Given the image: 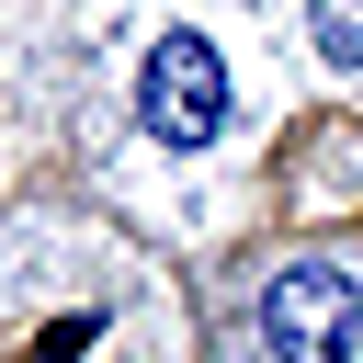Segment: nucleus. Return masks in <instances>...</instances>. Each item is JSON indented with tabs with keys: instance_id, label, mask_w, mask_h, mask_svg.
<instances>
[{
	"instance_id": "7ed1b4c3",
	"label": "nucleus",
	"mask_w": 363,
	"mask_h": 363,
	"mask_svg": "<svg viewBox=\"0 0 363 363\" xmlns=\"http://www.w3.org/2000/svg\"><path fill=\"white\" fill-rule=\"evenodd\" d=\"M318 45L340 68H363V0H318Z\"/></svg>"
},
{
	"instance_id": "f257e3e1",
	"label": "nucleus",
	"mask_w": 363,
	"mask_h": 363,
	"mask_svg": "<svg viewBox=\"0 0 363 363\" xmlns=\"http://www.w3.org/2000/svg\"><path fill=\"white\" fill-rule=\"evenodd\" d=\"M136 125H147L159 147H216V125H227V57H216V34H159V45H147V68H136Z\"/></svg>"
},
{
	"instance_id": "f03ea898",
	"label": "nucleus",
	"mask_w": 363,
	"mask_h": 363,
	"mask_svg": "<svg viewBox=\"0 0 363 363\" xmlns=\"http://www.w3.org/2000/svg\"><path fill=\"white\" fill-rule=\"evenodd\" d=\"M261 340H272V363H340V352L363 340V295H352V272H329V261L272 272V284H261Z\"/></svg>"
}]
</instances>
